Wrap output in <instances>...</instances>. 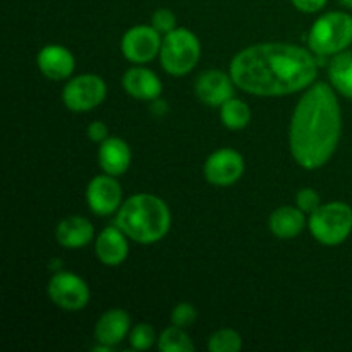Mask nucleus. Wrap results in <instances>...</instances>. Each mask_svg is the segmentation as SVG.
Listing matches in <instances>:
<instances>
[{"instance_id": "f257e3e1", "label": "nucleus", "mask_w": 352, "mask_h": 352, "mask_svg": "<svg viewBox=\"0 0 352 352\" xmlns=\"http://www.w3.org/2000/svg\"><path fill=\"white\" fill-rule=\"evenodd\" d=\"M318 74L311 52L287 43H260L241 50L230 62V78L256 96H284L309 88Z\"/></svg>"}, {"instance_id": "9d476101", "label": "nucleus", "mask_w": 352, "mask_h": 352, "mask_svg": "<svg viewBox=\"0 0 352 352\" xmlns=\"http://www.w3.org/2000/svg\"><path fill=\"white\" fill-rule=\"evenodd\" d=\"M244 174V158L239 151L222 148L208 157L205 164V177L210 184L230 186Z\"/></svg>"}, {"instance_id": "cd10ccee", "label": "nucleus", "mask_w": 352, "mask_h": 352, "mask_svg": "<svg viewBox=\"0 0 352 352\" xmlns=\"http://www.w3.org/2000/svg\"><path fill=\"white\" fill-rule=\"evenodd\" d=\"M86 134H88V138L93 143H103L109 138V127L102 120H93L88 126V129H86Z\"/></svg>"}, {"instance_id": "9b49d317", "label": "nucleus", "mask_w": 352, "mask_h": 352, "mask_svg": "<svg viewBox=\"0 0 352 352\" xmlns=\"http://www.w3.org/2000/svg\"><path fill=\"white\" fill-rule=\"evenodd\" d=\"M86 199L93 213L107 217L117 212L122 203V189L113 175H96L91 179L86 189Z\"/></svg>"}, {"instance_id": "f8f14e48", "label": "nucleus", "mask_w": 352, "mask_h": 352, "mask_svg": "<svg viewBox=\"0 0 352 352\" xmlns=\"http://www.w3.org/2000/svg\"><path fill=\"white\" fill-rule=\"evenodd\" d=\"M196 95L210 107H222L234 96V81L222 71H206L196 81Z\"/></svg>"}, {"instance_id": "bb28decb", "label": "nucleus", "mask_w": 352, "mask_h": 352, "mask_svg": "<svg viewBox=\"0 0 352 352\" xmlns=\"http://www.w3.org/2000/svg\"><path fill=\"white\" fill-rule=\"evenodd\" d=\"M296 205L299 210H302L305 213H313L320 206V196L318 192L313 191V189L306 188L301 189L296 196Z\"/></svg>"}, {"instance_id": "a211bd4d", "label": "nucleus", "mask_w": 352, "mask_h": 352, "mask_svg": "<svg viewBox=\"0 0 352 352\" xmlns=\"http://www.w3.org/2000/svg\"><path fill=\"white\" fill-rule=\"evenodd\" d=\"M131 327V318L124 309H110L102 318L98 320L95 327V337L98 344L105 346H117L127 336Z\"/></svg>"}, {"instance_id": "1a4fd4ad", "label": "nucleus", "mask_w": 352, "mask_h": 352, "mask_svg": "<svg viewBox=\"0 0 352 352\" xmlns=\"http://www.w3.org/2000/svg\"><path fill=\"white\" fill-rule=\"evenodd\" d=\"M120 48L127 60L134 64H146L160 55V33L153 26H134L124 34Z\"/></svg>"}, {"instance_id": "393cba45", "label": "nucleus", "mask_w": 352, "mask_h": 352, "mask_svg": "<svg viewBox=\"0 0 352 352\" xmlns=\"http://www.w3.org/2000/svg\"><path fill=\"white\" fill-rule=\"evenodd\" d=\"M196 316H198V313H196L195 306L189 305V302H181V305H177L174 309H172L170 322L172 325H177V327H182V329H186V327L195 323Z\"/></svg>"}, {"instance_id": "c756f323", "label": "nucleus", "mask_w": 352, "mask_h": 352, "mask_svg": "<svg viewBox=\"0 0 352 352\" xmlns=\"http://www.w3.org/2000/svg\"><path fill=\"white\" fill-rule=\"evenodd\" d=\"M339 3L346 9H352V0H339Z\"/></svg>"}, {"instance_id": "423d86ee", "label": "nucleus", "mask_w": 352, "mask_h": 352, "mask_svg": "<svg viewBox=\"0 0 352 352\" xmlns=\"http://www.w3.org/2000/svg\"><path fill=\"white\" fill-rule=\"evenodd\" d=\"M201 55V45L186 28H175L162 40L160 62L165 72L172 76H184L192 71Z\"/></svg>"}, {"instance_id": "412c9836", "label": "nucleus", "mask_w": 352, "mask_h": 352, "mask_svg": "<svg viewBox=\"0 0 352 352\" xmlns=\"http://www.w3.org/2000/svg\"><path fill=\"white\" fill-rule=\"evenodd\" d=\"M220 119H222L223 126L229 129L241 131L250 124L251 110L243 100L232 96L220 107Z\"/></svg>"}, {"instance_id": "4be33fe9", "label": "nucleus", "mask_w": 352, "mask_h": 352, "mask_svg": "<svg viewBox=\"0 0 352 352\" xmlns=\"http://www.w3.org/2000/svg\"><path fill=\"white\" fill-rule=\"evenodd\" d=\"M158 349L162 352H192L195 344L182 327L172 325L158 337Z\"/></svg>"}, {"instance_id": "20e7f679", "label": "nucleus", "mask_w": 352, "mask_h": 352, "mask_svg": "<svg viewBox=\"0 0 352 352\" xmlns=\"http://www.w3.org/2000/svg\"><path fill=\"white\" fill-rule=\"evenodd\" d=\"M352 43V16L347 12L323 14L316 19L308 34L309 50L320 57L337 55Z\"/></svg>"}, {"instance_id": "6e6552de", "label": "nucleus", "mask_w": 352, "mask_h": 352, "mask_svg": "<svg viewBox=\"0 0 352 352\" xmlns=\"http://www.w3.org/2000/svg\"><path fill=\"white\" fill-rule=\"evenodd\" d=\"M48 298L65 311H79L88 305L89 289L76 274L57 272L48 282Z\"/></svg>"}, {"instance_id": "ddd939ff", "label": "nucleus", "mask_w": 352, "mask_h": 352, "mask_svg": "<svg viewBox=\"0 0 352 352\" xmlns=\"http://www.w3.org/2000/svg\"><path fill=\"white\" fill-rule=\"evenodd\" d=\"M36 64L41 74L52 81L67 79L74 71V57L62 45H47L41 48L38 52Z\"/></svg>"}, {"instance_id": "f3484780", "label": "nucleus", "mask_w": 352, "mask_h": 352, "mask_svg": "<svg viewBox=\"0 0 352 352\" xmlns=\"http://www.w3.org/2000/svg\"><path fill=\"white\" fill-rule=\"evenodd\" d=\"M100 167L109 175H122L129 168L131 150L127 143L120 138H107L100 143L98 150Z\"/></svg>"}, {"instance_id": "c85d7f7f", "label": "nucleus", "mask_w": 352, "mask_h": 352, "mask_svg": "<svg viewBox=\"0 0 352 352\" xmlns=\"http://www.w3.org/2000/svg\"><path fill=\"white\" fill-rule=\"evenodd\" d=\"M327 2H329V0H292V3H294L296 9L301 10V12H308V14L322 10L323 7L327 6Z\"/></svg>"}, {"instance_id": "dca6fc26", "label": "nucleus", "mask_w": 352, "mask_h": 352, "mask_svg": "<svg viewBox=\"0 0 352 352\" xmlns=\"http://www.w3.org/2000/svg\"><path fill=\"white\" fill-rule=\"evenodd\" d=\"M124 89L129 93L131 96L138 100H157L162 95V85L160 78L155 74L153 71L144 67H133L124 74L122 78Z\"/></svg>"}, {"instance_id": "2eb2a0df", "label": "nucleus", "mask_w": 352, "mask_h": 352, "mask_svg": "<svg viewBox=\"0 0 352 352\" xmlns=\"http://www.w3.org/2000/svg\"><path fill=\"white\" fill-rule=\"evenodd\" d=\"M55 237L62 248L67 250H78V248L88 246L95 237V229L88 219L79 215L65 217L60 220L55 229Z\"/></svg>"}, {"instance_id": "6ab92c4d", "label": "nucleus", "mask_w": 352, "mask_h": 352, "mask_svg": "<svg viewBox=\"0 0 352 352\" xmlns=\"http://www.w3.org/2000/svg\"><path fill=\"white\" fill-rule=\"evenodd\" d=\"M302 210L294 208V206H280L270 215V230L274 236L280 239H292L299 236L305 229V215Z\"/></svg>"}, {"instance_id": "5701e85b", "label": "nucleus", "mask_w": 352, "mask_h": 352, "mask_svg": "<svg viewBox=\"0 0 352 352\" xmlns=\"http://www.w3.org/2000/svg\"><path fill=\"white\" fill-rule=\"evenodd\" d=\"M208 349L212 352H239L243 349V339L236 330L220 329L210 337Z\"/></svg>"}, {"instance_id": "7ed1b4c3", "label": "nucleus", "mask_w": 352, "mask_h": 352, "mask_svg": "<svg viewBox=\"0 0 352 352\" xmlns=\"http://www.w3.org/2000/svg\"><path fill=\"white\" fill-rule=\"evenodd\" d=\"M116 226L136 243H157L170 229V210L157 196L134 195L120 205Z\"/></svg>"}, {"instance_id": "aec40b11", "label": "nucleus", "mask_w": 352, "mask_h": 352, "mask_svg": "<svg viewBox=\"0 0 352 352\" xmlns=\"http://www.w3.org/2000/svg\"><path fill=\"white\" fill-rule=\"evenodd\" d=\"M329 78L333 89L352 100V52L344 50L330 60Z\"/></svg>"}, {"instance_id": "39448f33", "label": "nucleus", "mask_w": 352, "mask_h": 352, "mask_svg": "<svg viewBox=\"0 0 352 352\" xmlns=\"http://www.w3.org/2000/svg\"><path fill=\"white\" fill-rule=\"evenodd\" d=\"M309 232L323 246H339L352 232V208L340 201L320 205L309 213Z\"/></svg>"}, {"instance_id": "b1692460", "label": "nucleus", "mask_w": 352, "mask_h": 352, "mask_svg": "<svg viewBox=\"0 0 352 352\" xmlns=\"http://www.w3.org/2000/svg\"><path fill=\"white\" fill-rule=\"evenodd\" d=\"M155 340H157L155 330L151 329V325H148V323H140V325L134 327L129 337L131 347L136 351L150 349L155 344Z\"/></svg>"}, {"instance_id": "0eeeda50", "label": "nucleus", "mask_w": 352, "mask_h": 352, "mask_svg": "<svg viewBox=\"0 0 352 352\" xmlns=\"http://www.w3.org/2000/svg\"><path fill=\"white\" fill-rule=\"evenodd\" d=\"M107 96V85L100 76L81 74L72 78L62 91L64 105L72 112H89Z\"/></svg>"}, {"instance_id": "a878e982", "label": "nucleus", "mask_w": 352, "mask_h": 352, "mask_svg": "<svg viewBox=\"0 0 352 352\" xmlns=\"http://www.w3.org/2000/svg\"><path fill=\"white\" fill-rule=\"evenodd\" d=\"M175 23H177V17L170 9H158L151 17V26L160 34H167L174 31Z\"/></svg>"}, {"instance_id": "f03ea898", "label": "nucleus", "mask_w": 352, "mask_h": 352, "mask_svg": "<svg viewBox=\"0 0 352 352\" xmlns=\"http://www.w3.org/2000/svg\"><path fill=\"white\" fill-rule=\"evenodd\" d=\"M342 133V112L333 86L313 82L296 105L289 144L301 167L318 168L336 153Z\"/></svg>"}, {"instance_id": "4468645a", "label": "nucleus", "mask_w": 352, "mask_h": 352, "mask_svg": "<svg viewBox=\"0 0 352 352\" xmlns=\"http://www.w3.org/2000/svg\"><path fill=\"white\" fill-rule=\"evenodd\" d=\"M95 253L103 265L117 267L126 260L127 253H129L127 236L117 226L105 227L96 237Z\"/></svg>"}]
</instances>
